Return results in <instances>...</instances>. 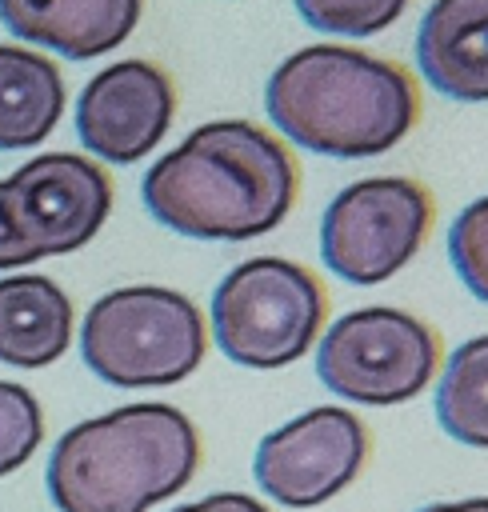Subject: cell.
<instances>
[{
    "instance_id": "cell-1",
    "label": "cell",
    "mask_w": 488,
    "mask_h": 512,
    "mask_svg": "<svg viewBox=\"0 0 488 512\" xmlns=\"http://www.w3.org/2000/svg\"><path fill=\"white\" fill-rule=\"evenodd\" d=\"M296 192L288 144L252 120L192 128L140 180L148 216L188 240H256L292 212Z\"/></svg>"
},
{
    "instance_id": "cell-11",
    "label": "cell",
    "mask_w": 488,
    "mask_h": 512,
    "mask_svg": "<svg viewBox=\"0 0 488 512\" xmlns=\"http://www.w3.org/2000/svg\"><path fill=\"white\" fill-rule=\"evenodd\" d=\"M144 0H0V24L32 48L92 60L120 48L140 24Z\"/></svg>"
},
{
    "instance_id": "cell-7",
    "label": "cell",
    "mask_w": 488,
    "mask_h": 512,
    "mask_svg": "<svg viewBox=\"0 0 488 512\" xmlns=\"http://www.w3.org/2000/svg\"><path fill=\"white\" fill-rule=\"evenodd\" d=\"M436 196L412 176H364L340 188L320 216V260L332 276L372 288L428 244Z\"/></svg>"
},
{
    "instance_id": "cell-8",
    "label": "cell",
    "mask_w": 488,
    "mask_h": 512,
    "mask_svg": "<svg viewBox=\"0 0 488 512\" xmlns=\"http://www.w3.org/2000/svg\"><path fill=\"white\" fill-rule=\"evenodd\" d=\"M112 212L108 172L76 152H44L0 180V220L28 260L84 248Z\"/></svg>"
},
{
    "instance_id": "cell-5",
    "label": "cell",
    "mask_w": 488,
    "mask_h": 512,
    "mask_svg": "<svg viewBox=\"0 0 488 512\" xmlns=\"http://www.w3.org/2000/svg\"><path fill=\"white\" fill-rule=\"evenodd\" d=\"M328 316L324 284L296 260L252 256L212 292L216 348L244 368H284L300 360Z\"/></svg>"
},
{
    "instance_id": "cell-21",
    "label": "cell",
    "mask_w": 488,
    "mask_h": 512,
    "mask_svg": "<svg viewBox=\"0 0 488 512\" xmlns=\"http://www.w3.org/2000/svg\"><path fill=\"white\" fill-rule=\"evenodd\" d=\"M416 512H488V496H468V500H444V504H428Z\"/></svg>"
},
{
    "instance_id": "cell-19",
    "label": "cell",
    "mask_w": 488,
    "mask_h": 512,
    "mask_svg": "<svg viewBox=\"0 0 488 512\" xmlns=\"http://www.w3.org/2000/svg\"><path fill=\"white\" fill-rule=\"evenodd\" d=\"M172 512H268L256 496H244V492H212L204 500H192V504H180Z\"/></svg>"
},
{
    "instance_id": "cell-14",
    "label": "cell",
    "mask_w": 488,
    "mask_h": 512,
    "mask_svg": "<svg viewBox=\"0 0 488 512\" xmlns=\"http://www.w3.org/2000/svg\"><path fill=\"white\" fill-rule=\"evenodd\" d=\"M60 112V68L24 44H0V152L40 144L60 124Z\"/></svg>"
},
{
    "instance_id": "cell-9",
    "label": "cell",
    "mask_w": 488,
    "mask_h": 512,
    "mask_svg": "<svg viewBox=\"0 0 488 512\" xmlns=\"http://www.w3.org/2000/svg\"><path fill=\"white\" fill-rule=\"evenodd\" d=\"M372 436L360 416L336 404L308 408L272 428L252 456V476L264 496L284 508H316L340 496L368 464Z\"/></svg>"
},
{
    "instance_id": "cell-10",
    "label": "cell",
    "mask_w": 488,
    "mask_h": 512,
    "mask_svg": "<svg viewBox=\"0 0 488 512\" xmlns=\"http://www.w3.org/2000/svg\"><path fill=\"white\" fill-rule=\"evenodd\" d=\"M172 116V76L152 60H116L84 84L76 100V136L96 160L136 164L164 140Z\"/></svg>"
},
{
    "instance_id": "cell-16",
    "label": "cell",
    "mask_w": 488,
    "mask_h": 512,
    "mask_svg": "<svg viewBox=\"0 0 488 512\" xmlns=\"http://www.w3.org/2000/svg\"><path fill=\"white\" fill-rule=\"evenodd\" d=\"M300 20L332 36H376L392 28L412 0H292Z\"/></svg>"
},
{
    "instance_id": "cell-15",
    "label": "cell",
    "mask_w": 488,
    "mask_h": 512,
    "mask_svg": "<svg viewBox=\"0 0 488 512\" xmlns=\"http://www.w3.org/2000/svg\"><path fill=\"white\" fill-rule=\"evenodd\" d=\"M436 420L464 448H488V336L464 340L440 368Z\"/></svg>"
},
{
    "instance_id": "cell-18",
    "label": "cell",
    "mask_w": 488,
    "mask_h": 512,
    "mask_svg": "<svg viewBox=\"0 0 488 512\" xmlns=\"http://www.w3.org/2000/svg\"><path fill=\"white\" fill-rule=\"evenodd\" d=\"M44 436V416L24 384L0 380V476L16 472Z\"/></svg>"
},
{
    "instance_id": "cell-3",
    "label": "cell",
    "mask_w": 488,
    "mask_h": 512,
    "mask_svg": "<svg viewBox=\"0 0 488 512\" xmlns=\"http://www.w3.org/2000/svg\"><path fill=\"white\" fill-rule=\"evenodd\" d=\"M200 468L196 424L172 404H124L72 424L48 452L56 512H148Z\"/></svg>"
},
{
    "instance_id": "cell-4",
    "label": "cell",
    "mask_w": 488,
    "mask_h": 512,
    "mask_svg": "<svg viewBox=\"0 0 488 512\" xmlns=\"http://www.w3.org/2000/svg\"><path fill=\"white\" fill-rule=\"evenodd\" d=\"M208 328L200 308L160 284H128L104 292L80 324V356L88 372L112 388H168L204 360Z\"/></svg>"
},
{
    "instance_id": "cell-6",
    "label": "cell",
    "mask_w": 488,
    "mask_h": 512,
    "mask_svg": "<svg viewBox=\"0 0 488 512\" xmlns=\"http://www.w3.org/2000/svg\"><path fill=\"white\" fill-rule=\"evenodd\" d=\"M440 332L400 308H356L328 324L316 348V376L328 392L368 408L416 400L440 372Z\"/></svg>"
},
{
    "instance_id": "cell-2",
    "label": "cell",
    "mask_w": 488,
    "mask_h": 512,
    "mask_svg": "<svg viewBox=\"0 0 488 512\" xmlns=\"http://www.w3.org/2000/svg\"><path fill=\"white\" fill-rule=\"evenodd\" d=\"M264 112L284 140L316 156L368 160L416 128L420 88L388 56L348 44H308L272 68Z\"/></svg>"
},
{
    "instance_id": "cell-17",
    "label": "cell",
    "mask_w": 488,
    "mask_h": 512,
    "mask_svg": "<svg viewBox=\"0 0 488 512\" xmlns=\"http://www.w3.org/2000/svg\"><path fill=\"white\" fill-rule=\"evenodd\" d=\"M448 264L456 280L480 304H488V196L472 200L448 224Z\"/></svg>"
},
{
    "instance_id": "cell-20",
    "label": "cell",
    "mask_w": 488,
    "mask_h": 512,
    "mask_svg": "<svg viewBox=\"0 0 488 512\" xmlns=\"http://www.w3.org/2000/svg\"><path fill=\"white\" fill-rule=\"evenodd\" d=\"M20 264H32V260L24 256V248L8 236V228H4V220H0V268H20Z\"/></svg>"
},
{
    "instance_id": "cell-13",
    "label": "cell",
    "mask_w": 488,
    "mask_h": 512,
    "mask_svg": "<svg viewBox=\"0 0 488 512\" xmlns=\"http://www.w3.org/2000/svg\"><path fill=\"white\" fill-rule=\"evenodd\" d=\"M72 344V300L48 276L0 280V360L12 368H44Z\"/></svg>"
},
{
    "instance_id": "cell-12",
    "label": "cell",
    "mask_w": 488,
    "mask_h": 512,
    "mask_svg": "<svg viewBox=\"0 0 488 512\" xmlns=\"http://www.w3.org/2000/svg\"><path fill=\"white\" fill-rule=\"evenodd\" d=\"M416 68L460 104L488 100V0H432L416 28Z\"/></svg>"
}]
</instances>
